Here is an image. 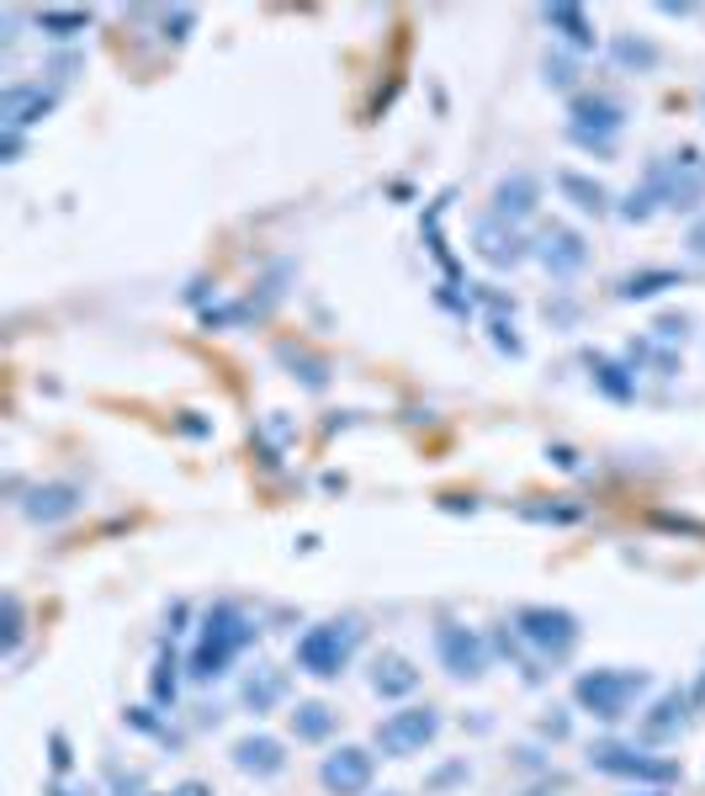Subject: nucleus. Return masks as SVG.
Wrapping results in <instances>:
<instances>
[{"label":"nucleus","mask_w":705,"mask_h":796,"mask_svg":"<svg viewBox=\"0 0 705 796\" xmlns=\"http://www.w3.org/2000/svg\"><path fill=\"white\" fill-rule=\"evenodd\" d=\"M255 638H260L255 616H249L245 606H234V600H217L213 611L202 616V638H197L191 659H186V674H191L197 685H213V679L228 674V664H234Z\"/></svg>","instance_id":"nucleus-1"},{"label":"nucleus","mask_w":705,"mask_h":796,"mask_svg":"<svg viewBox=\"0 0 705 796\" xmlns=\"http://www.w3.org/2000/svg\"><path fill=\"white\" fill-rule=\"evenodd\" d=\"M510 632H515V643L530 648L536 664H562L583 638L579 616L562 611V606H521L510 616Z\"/></svg>","instance_id":"nucleus-2"},{"label":"nucleus","mask_w":705,"mask_h":796,"mask_svg":"<svg viewBox=\"0 0 705 796\" xmlns=\"http://www.w3.org/2000/svg\"><path fill=\"white\" fill-rule=\"evenodd\" d=\"M647 191L658 208H674V213H695L705 202V154L701 150H679L663 154L647 165Z\"/></svg>","instance_id":"nucleus-3"},{"label":"nucleus","mask_w":705,"mask_h":796,"mask_svg":"<svg viewBox=\"0 0 705 796\" xmlns=\"http://www.w3.org/2000/svg\"><path fill=\"white\" fill-rule=\"evenodd\" d=\"M361 648V621L356 616H335V621H318L298 638V670L313 679H335L345 674V664L356 659Z\"/></svg>","instance_id":"nucleus-4"},{"label":"nucleus","mask_w":705,"mask_h":796,"mask_svg":"<svg viewBox=\"0 0 705 796\" xmlns=\"http://www.w3.org/2000/svg\"><path fill=\"white\" fill-rule=\"evenodd\" d=\"M647 670H589L579 674V685H573V701L589 711V717H600V722H620L631 706L647 696Z\"/></svg>","instance_id":"nucleus-5"},{"label":"nucleus","mask_w":705,"mask_h":796,"mask_svg":"<svg viewBox=\"0 0 705 796\" xmlns=\"http://www.w3.org/2000/svg\"><path fill=\"white\" fill-rule=\"evenodd\" d=\"M589 765L600 770V775H615V781L652 786V792H663V786H674V781H679L674 760L647 754V749H637V743H594V749H589Z\"/></svg>","instance_id":"nucleus-6"},{"label":"nucleus","mask_w":705,"mask_h":796,"mask_svg":"<svg viewBox=\"0 0 705 796\" xmlns=\"http://www.w3.org/2000/svg\"><path fill=\"white\" fill-rule=\"evenodd\" d=\"M620 128H626V107L611 101V96H573L568 101V139L579 144V150H594V154H611L615 139H620Z\"/></svg>","instance_id":"nucleus-7"},{"label":"nucleus","mask_w":705,"mask_h":796,"mask_svg":"<svg viewBox=\"0 0 705 796\" xmlns=\"http://www.w3.org/2000/svg\"><path fill=\"white\" fill-rule=\"evenodd\" d=\"M440 738V711L435 706H399V711H388L382 722H377V733L371 743L388 754V760H409V754H419Z\"/></svg>","instance_id":"nucleus-8"},{"label":"nucleus","mask_w":705,"mask_h":796,"mask_svg":"<svg viewBox=\"0 0 705 796\" xmlns=\"http://www.w3.org/2000/svg\"><path fill=\"white\" fill-rule=\"evenodd\" d=\"M435 653H440V670L451 679H483L489 674V643L472 627H461V621L435 627Z\"/></svg>","instance_id":"nucleus-9"},{"label":"nucleus","mask_w":705,"mask_h":796,"mask_svg":"<svg viewBox=\"0 0 705 796\" xmlns=\"http://www.w3.org/2000/svg\"><path fill=\"white\" fill-rule=\"evenodd\" d=\"M371 775H377V754L361 749V743H339L335 754H324V765H318V781H324L329 796H367Z\"/></svg>","instance_id":"nucleus-10"},{"label":"nucleus","mask_w":705,"mask_h":796,"mask_svg":"<svg viewBox=\"0 0 705 796\" xmlns=\"http://www.w3.org/2000/svg\"><path fill=\"white\" fill-rule=\"evenodd\" d=\"M472 250L489 261V266H499V272H515L521 261H530L536 250H530V240H525L515 223H504V218H483L478 229H472Z\"/></svg>","instance_id":"nucleus-11"},{"label":"nucleus","mask_w":705,"mask_h":796,"mask_svg":"<svg viewBox=\"0 0 705 796\" xmlns=\"http://www.w3.org/2000/svg\"><path fill=\"white\" fill-rule=\"evenodd\" d=\"M530 250H536V261H541L557 281H568V276H579L583 266H589V245H583V234L579 229H562V223H547V229L530 240Z\"/></svg>","instance_id":"nucleus-12"},{"label":"nucleus","mask_w":705,"mask_h":796,"mask_svg":"<svg viewBox=\"0 0 705 796\" xmlns=\"http://www.w3.org/2000/svg\"><path fill=\"white\" fill-rule=\"evenodd\" d=\"M48 112H54V91L37 86V80H11V86L0 91V128H11V133L43 123Z\"/></svg>","instance_id":"nucleus-13"},{"label":"nucleus","mask_w":705,"mask_h":796,"mask_svg":"<svg viewBox=\"0 0 705 796\" xmlns=\"http://www.w3.org/2000/svg\"><path fill=\"white\" fill-rule=\"evenodd\" d=\"M80 499H86V494L75 489V484H37V489L22 499V510H27V521H37V526H59L80 510Z\"/></svg>","instance_id":"nucleus-14"},{"label":"nucleus","mask_w":705,"mask_h":796,"mask_svg":"<svg viewBox=\"0 0 705 796\" xmlns=\"http://www.w3.org/2000/svg\"><path fill=\"white\" fill-rule=\"evenodd\" d=\"M234 770H245L255 781H271V775L287 770V749H281L271 733H249L234 743Z\"/></svg>","instance_id":"nucleus-15"},{"label":"nucleus","mask_w":705,"mask_h":796,"mask_svg":"<svg viewBox=\"0 0 705 796\" xmlns=\"http://www.w3.org/2000/svg\"><path fill=\"white\" fill-rule=\"evenodd\" d=\"M541 208V181L536 176H504V181L493 186V218H504V223H521Z\"/></svg>","instance_id":"nucleus-16"},{"label":"nucleus","mask_w":705,"mask_h":796,"mask_svg":"<svg viewBox=\"0 0 705 796\" xmlns=\"http://www.w3.org/2000/svg\"><path fill=\"white\" fill-rule=\"evenodd\" d=\"M371 690H377L382 701H403V696L419 690V670H414L403 653H377V659H371Z\"/></svg>","instance_id":"nucleus-17"},{"label":"nucleus","mask_w":705,"mask_h":796,"mask_svg":"<svg viewBox=\"0 0 705 796\" xmlns=\"http://www.w3.org/2000/svg\"><path fill=\"white\" fill-rule=\"evenodd\" d=\"M541 22H547V27H552L568 48H579V54H589V48L600 43V32H594V22H589V11H583V5H568V0H562V5H547V11H541Z\"/></svg>","instance_id":"nucleus-18"},{"label":"nucleus","mask_w":705,"mask_h":796,"mask_svg":"<svg viewBox=\"0 0 705 796\" xmlns=\"http://www.w3.org/2000/svg\"><path fill=\"white\" fill-rule=\"evenodd\" d=\"M690 696L684 690H669V696H658V701L647 706V717H642V738L647 743H663V738H674L679 728H684V717H690Z\"/></svg>","instance_id":"nucleus-19"},{"label":"nucleus","mask_w":705,"mask_h":796,"mask_svg":"<svg viewBox=\"0 0 705 796\" xmlns=\"http://www.w3.org/2000/svg\"><path fill=\"white\" fill-rule=\"evenodd\" d=\"M281 696H287V674L271 670V664H255V670L245 674V685H239V701H245L255 717H266L271 706H281Z\"/></svg>","instance_id":"nucleus-20"},{"label":"nucleus","mask_w":705,"mask_h":796,"mask_svg":"<svg viewBox=\"0 0 705 796\" xmlns=\"http://www.w3.org/2000/svg\"><path fill=\"white\" fill-rule=\"evenodd\" d=\"M557 191L579 208V213H594V218H605L611 213V191L594 181V176H579V170H557Z\"/></svg>","instance_id":"nucleus-21"},{"label":"nucleus","mask_w":705,"mask_h":796,"mask_svg":"<svg viewBox=\"0 0 705 796\" xmlns=\"http://www.w3.org/2000/svg\"><path fill=\"white\" fill-rule=\"evenodd\" d=\"M669 287H684V272H631L615 281V298L620 303H647V298H658V292H669Z\"/></svg>","instance_id":"nucleus-22"},{"label":"nucleus","mask_w":705,"mask_h":796,"mask_svg":"<svg viewBox=\"0 0 705 796\" xmlns=\"http://www.w3.org/2000/svg\"><path fill=\"white\" fill-rule=\"evenodd\" d=\"M611 59L626 69V75H647V69H658V43L652 37H637V32H615L611 37Z\"/></svg>","instance_id":"nucleus-23"},{"label":"nucleus","mask_w":705,"mask_h":796,"mask_svg":"<svg viewBox=\"0 0 705 796\" xmlns=\"http://www.w3.org/2000/svg\"><path fill=\"white\" fill-rule=\"evenodd\" d=\"M292 733H298V743H324V738L335 733V711L324 701H298V711H292Z\"/></svg>","instance_id":"nucleus-24"},{"label":"nucleus","mask_w":705,"mask_h":796,"mask_svg":"<svg viewBox=\"0 0 705 796\" xmlns=\"http://www.w3.org/2000/svg\"><path fill=\"white\" fill-rule=\"evenodd\" d=\"M583 362H589V377H594V383H600V388H605L611 398H631V394H637V377H631V372L620 367V362H611V356H600V351H589Z\"/></svg>","instance_id":"nucleus-25"},{"label":"nucleus","mask_w":705,"mask_h":796,"mask_svg":"<svg viewBox=\"0 0 705 796\" xmlns=\"http://www.w3.org/2000/svg\"><path fill=\"white\" fill-rule=\"evenodd\" d=\"M277 362H281V367H292V377H303L313 394H324V388H329V367H324L318 356L298 351V345H277Z\"/></svg>","instance_id":"nucleus-26"},{"label":"nucleus","mask_w":705,"mask_h":796,"mask_svg":"<svg viewBox=\"0 0 705 796\" xmlns=\"http://www.w3.org/2000/svg\"><path fill=\"white\" fill-rule=\"evenodd\" d=\"M91 27V11H37V32H48V37H75V32Z\"/></svg>","instance_id":"nucleus-27"},{"label":"nucleus","mask_w":705,"mask_h":796,"mask_svg":"<svg viewBox=\"0 0 705 796\" xmlns=\"http://www.w3.org/2000/svg\"><path fill=\"white\" fill-rule=\"evenodd\" d=\"M181 664H176V659H170V653H165V659H159V664H154V679H149V690H154V701L159 706H170L176 701V685H181Z\"/></svg>","instance_id":"nucleus-28"},{"label":"nucleus","mask_w":705,"mask_h":796,"mask_svg":"<svg viewBox=\"0 0 705 796\" xmlns=\"http://www.w3.org/2000/svg\"><path fill=\"white\" fill-rule=\"evenodd\" d=\"M547 86H557V91H573V86H579V64L562 59V54H547Z\"/></svg>","instance_id":"nucleus-29"},{"label":"nucleus","mask_w":705,"mask_h":796,"mask_svg":"<svg viewBox=\"0 0 705 796\" xmlns=\"http://www.w3.org/2000/svg\"><path fill=\"white\" fill-rule=\"evenodd\" d=\"M615 213L626 218V223H647V218L658 213V202H652V191H631V197H626V202H620V208H615Z\"/></svg>","instance_id":"nucleus-30"},{"label":"nucleus","mask_w":705,"mask_h":796,"mask_svg":"<svg viewBox=\"0 0 705 796\" xmlns=\"http://www.w3.org/2000/svg\"><path fill=\"white\" fill-rule=\"evenodd\" d=\"M22 632H27V627H22V600L5 595V653H11V659H16V648H22Z\"/></svg>","instance_id":"nucleus-31"},{"label":"nucleus","mask_w":705,"mask_h":796,"mask_svg":"<svg viewBox=\"0 0 705 796\" xmlns=\"http://www.w3.org/2000/svg\"><path fill=\"white\" fill-rule=\"evenodd\" d=\"M489 330H493V345L504 351V356H525V345H521V335H515V324L499 313V319H489Z\"/></svg>","instance_id":"nucleus-32"},{"label":"nucleus","mask_w":705,"mask_h":796,"mask_svg":"<svg viewBox=\"0 0 705 796\" xmlns=\"http://www.w3.org/2000/svg\"><path fill=\"white\" fill-rule=\"evenodd\" d=\"M107 781L118 786L123 796H138L144 792V775H133V770H118V765H107Z\"/></svg>","instance_id":"nucleus-33"},{"label":"nucleus","mask_w":705,"mask_h":796,"mask_svg":"<svg viewBox=\"0 0 705 796\" xmlns=\"http://www.w3.org/2000/svg\"><path fill=\"white\" fill-rule=\"evenodd\" d=\"M652 330H658V340H684V335H690V319H684V313H679V319H674V313H663Z\"/></svg>","instance_id":"nucleus-34"},{"label":"nucleus","mask_w":705,"mask_h":796,"mask_svg":"<svg viewBox=\"0 0 705 796\" xmlns=\"http://www.w3.org/2000/svg\"><path fill=\"white\" fill-rule=\"evenodd\" d=\"M48 754H54V770H59V775H64L69 765H75V754H69V743H64V733L48 738Z\"/></svg>","instance_id":"nucleus-35"},{"label":"nucleus","mask_w":705,"mask_h":796,"mask_svg":"<svg viewBox=\"0 0 705 796\" xmlns=\"http://www.w3.org/2000/svg\"><path fill=\"white\" fill-rule=\"evenodd\" d=\"M684 245H690V255H695V261H705V218H695V223H690Z\"/></svg>","instance_id":"nucleus-36"},{"label":"nucleus","mask_w":705,"mask_h":796,"mask_svg":"<svg viewBox=\"0 0 705 796\" xmlns=\"http://www.w3.org/2000/svg\"><path fill=\"white\" fill-rule=\"evenodd\" d=\"M451 781H467V765H446L440 775H435V781H429V786L440 792V786H451Z\"/></svg>","instance_id":"nucleus-37"},{"label":"nucleus","mask_w":705,"mask_h":796,"mask_svg":"<svg viewBox=\"0 0 705 796\" xmlns=\"http://www.w3.org/2000/svg\"><path fill=\"white\" fill-rule=\"evenodd\" d=\"M0 150H5V159H16V154H22V133H11V128H5V139H0Z\"/></svg>","instance_id":"nucleus-38"},{"label":"nucleus","mask_w":705,"mask_h":796,"mask_svg":"<svg viewBox=\"0 0 705 796\" xmlns=\"http://www.w3.org/2000/svg\"><path fill=\"white\" fill-rule=\"evenodd\" d=\"M547 457H552L557 467H579V457H573V452H568V446H552V452H547Z\"/></svg>","instance_id":"nucleus-39"},{"label":"nucleus","mask_w":705,"mask_h":796,"mask_svg":"<svg viewBox=\"0 0 705 796\" xmlns=\"http://www.w3.org/2000/svg\"><path fill=\"white\" fill-rule=\"evenodd\" d=\"M170 796H213V792H208L202 781H186V786H176V792H170Z\"/></svg>","instance_id":"nucleus-40"},{"label":"nucleus","mask_w":705,"mask_h":796,"mask_svg":"<svg viewBox=\"0 0 705 796\" xmlns=\"http://www.w3.org/2000/svg\"><path fill=\"white\" fill-rule=\"evenodd\" d=\"M48 796H96V792H69V786H48Z\"/></svg>","instance_id":"nucleus-41"},{"label":"nucleus","mask_w":705,"mask_h":796,"mask_svg":"<svg viewBox=\"0 0 705 796\" xmlns=\"http://www.w3.org/2000/svg\"><path fill=\"white\" fill-rule=\"evenodd\" d=\"M642 796H663V792H642Z\"/></svg>","instance_id":"nucleus-42"},{"label":"nucleus","mask_w":705,"mask_h":796,"mask_svg":"<svg viewBox=\"0 0 705 796\" xmlns=\"http://www.w3.org/2000/svg\"><path fill=\"white\" fill-rule=\"evenodd\" d=\"M382 796H403V792H382Z\"/></svg>","instance_id":"nucleus-43"}]
</instances>
